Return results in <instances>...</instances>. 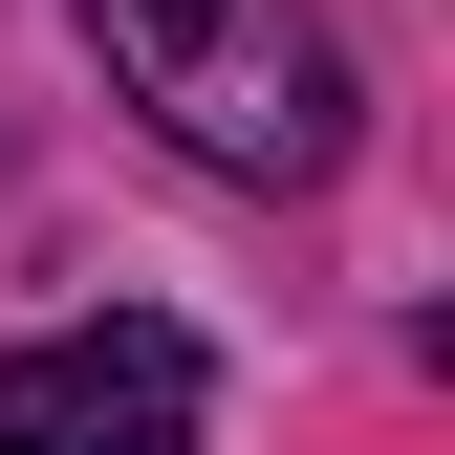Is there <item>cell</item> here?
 <instances>
[{
    "label": "cell",
    "mask_w": 455,
    "mask_h": 455,
    "mask_svg": "<svg viewBox=\"0 0 455 455\" xmlns=\"http://www.w3.org/2000/svg\"><path fill=\"white\" fill-rule=\"evenodd\" d=\"M87 44H108V87H131L196 174L304 196L325 152H347V44H325L304 0H87Z\"/></svg>",
    "instance_id": "1"
},
{
    "label": "cell",
    "mask_w": 455,
    "mask_h": 455,
    "mask_svg": "<svg viewBox=\"0 0 455 455\" xmlns=\"http://www.w3.org/2000/svg\"><path fill=\"white\" fill-rule=\"evenodd\" d=\"M196 434H217V369L152 304H87L0 369V455H196Z\"/></svg>",
    "instance_id": "2"
}]
</instances>
